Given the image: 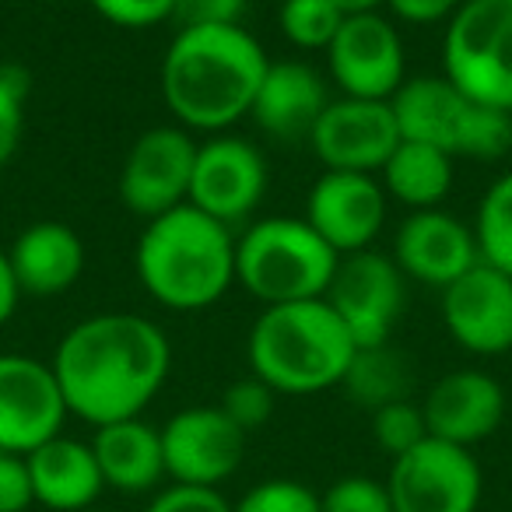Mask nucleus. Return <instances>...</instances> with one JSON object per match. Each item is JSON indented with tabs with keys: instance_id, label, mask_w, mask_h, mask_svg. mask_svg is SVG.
<instances>
[{
	"instance_id": "21",
	"label": "nucleus",
	"mask_w": 512,
	"mask_h": 512,
	"mask_svg": "<svg viewBox=\"0 0 512 512\" xmlns=\"http://www.w3.org/2000/svg\"><path fill=\"white\" fill-rule=\"evenodd\" d=\"M8 260L22 295L53 299L71 292L88 267V246L67 221H32L8 246Z\"/></svg>"
},
{
	"instance_id": "13",
	"label": "nucleus",
	"mask_w": 512,
	"mask_h": 512,
	"mask_svg": "<svg viewBox=\"0 0 512 512\" xmlns=\"http://www.w3.org/2000/svg\"><path fill=\"white\" fill-rule=\"evenodd\" d=\"M71 418L57 372L43 358L4 351L0 355V449L29 456L43 442L64 435Z\"/></svg>"
},
{
	"instance_id": "38",
	"label": "nucleus",
	"mask_w": 512,
	"mask_h": 512,
	"mask_svg": "<svg viewBox=\"0 0 512 512\" xmlns=\"http://www.w3.org/2000/svg\"><path fill=\"white\" fill-rule=\"evenodd\" d=\"M22 288L15 281V271H11V260H8V249L0 246V330L8 327L11 316L18 313V302H22Z\"/></svg>"
},
{
	"instance_id": "41",
	"label": "nucleus",
	"mask_w": 512,
	"mask_h": 512,
	"mask_svg": "<svg viewBox=\"0 0 512 512\" xmlns=\"http://www.w3.org/2000/svg\"><path fill=\"white\" fill-rule=\"evenodd\" d=\"M509 120H512V113H509Z\"/></svg>"
},
{
	"instance_id": "15",
	"label": "nucleus",
	"mask_w": 512,
	"mask_h": 512,
	"mask_svg": "<svg viewBox=\"0 0 512 512\" xmlns=\"http://www.w3.org/2000/svg\"><path fill=\"white\" fill-rule=\"evenodd\" d=\"M404 141L390 102L334 95L309 134L316 162L327 172H369L379 176L393 148Z\"/></svg>"
},
{
	"instance_id": "8",
	"label": "nucleus",
	"mask_w": 512,
	"mask_h": 512,
	"mask_svg": "<svg viewBox=\"0 0 512 512\" xmlns=\"http://www.w3.org/2000/svg\"><path fill=\"white\" fill-rule=\"evenodd\" d=\"M386 491L393 512H477L484 474L474 449L428 435L411 453L390 460Z\"/></svg>"
},
{
	"instance_id": "40",
	"label": "nucleus",
	"mask_w": 512,
	"mask_h": 512,
	"mask_svg": "<svg viewBox=\"0 0 512 512\" xmlns=\"http://www.w3.org/2000/svg\"><path fill=\"white\" fill-rule=\"evenodd\" d=\"M85 512H102V509H85Z\"/></svg>"
},
{
	"instance_id": "10",
	"label": "nucleus",
	"mask_w": 512,
	"mask_h": 512,
	"mask_svg": "<svg viewBox=\"0 0 512 512\" xmlns=\"http://www.w3.org/2000/svg\"><path fill=\"white\" fill-rule=\"evenodd\" d=\"M197 137L179 123H158L134 137L120 165L116 190L134 218L151 221L190 200Z\"/></svg>"
},
{
	"instance_id": "22",
	"label": "nucleus",
	"mask_w": 512,
	"mask_h": 512,
	"mask_svg": "<svg viewBox=\"0 0 512 512\" xmlns=\"http://www.w3.org/2000/svg\"><path fill=\"white\" fill-rule=\"evenodd\" d=\"M32 474V495L50 512H85L95 509L99 495L106 491L99 460L92 442L57 435L25 456Z\"/></svg>"
},
{
	"instance_id": "24",
	"label": "nucleus",
	"mask_w": 512,
	"mask_h": 512,
	"mask_svg": "<svg viewBox=\"0 0 512 512\" xmlns=\"http://www.w3.org/2000/svg\"><path fill=\"white\" fill-rule=\"evenodd\" d=\"M386 197L407 211L442 207L456 183V158L421 141H400L379 169Z\"/></svg>"
},
{
	"instance_id": "29",
	"label": "nucleus",
	"mask_w": 512,
	"mask_h": 512,
	"mask_svg": "<svg viewBox=\"0 0 512 512\" xmlns=\"http://www.w3.org/2000/svg\"><path fill=\"white\" fill-rule=\"evenodd\" d=\"M29 92H32V74L25 67L0 64V169L22 148Z\"/></svg>"
},
{
	"instance_id": "34",
	"label": "nucleus",
	"mask_w": 512,
	"mask_h": 512,
	"mask_svg": "<svg viewBox=\"0 0 512 512\" xmlns=\"http://www.w3.org/2000/svg\"><path fill=\"white\" fill-rule=\"evenodd\" d=\"M144 512H235L221 488H190V484H169L155 491Z\"/></svg>"
},
{
	"instance_id": "5",
	"label": "nucleus",
	"mask_w": 512,
	"mask_h": 512,
	"mask_svg": "<svg viewBox=\"0 0 512 512\" xmlns=\"http://www.w3.org/2000/svg\"><path fill=\"white\" fill-rule=\"evenodd\" d=\"M341 253L302 214H271L235 235V285L260 306L327 299Z\"/></svg>"
},
{
	"instance_id": "35",
	"label": "nucleus",
	"mask_w": 512,
	"mask_h": 512,
	"mask_svg": "<svg viewBox=\"0 0 512 512\" xmlns=\"http://www.w3.org/2000/svg\"><path fill=\"white\" fill-rule=\"evenodd\" d=\"M29 505H36L29 463L25 456L0 449V512H25Z\"/></svg>"
},
{
	"instance_id": "33",
	"label": "nucleus",
	"mask_w": 512,
	"mask_h": 512,
	"mask_svg": "<svg viewBox=\"0 0 512 512\" xmlns=\"http://www.w3.org/2000/svg\"><path fill=\"white\" fill-rule=\"evenodd\" d=\"M92 8L109 25L127 32L158 29L176 18V0H92Z\"/></svg>"
},
{
	"instance_id": "11",
	"label": "nucleus",
	"mask_w": 512,
	"mask_h": 512,
	"mask_svg": "<svg viewBox=\"0 0 512 512\" xmlns=\"http://www.w3.org/2000/svg\"><path fill=\"white\" fill-rule=\"evenodd\" d=\"M267 183H271V172H267L264 151L246 137L214 134L197 141L186 204L235 232L239 225L253 221L256 207L267 197Z\"/></svg>"
},
{
	"instance_id": "4",
	"label": "nucleus",
	"mask_w": 512,
	"mask_h": 512,
	"mask_svg": "<svg viewBox=\"0 0 512 512\" xmlns=\"http://www.w3.org/2000/svg\"><path fill=\"white\" fill-rule=\"evenodd\" d=\"M358 344L327 299L264 306L246 337V362L278 397H313L344 383Z\"/></svg>"
},
{
	"instance_id": "26",
	"label": "nucleus",
	"mask_w": 512,
	"mask_h": 512,
	"mask_svg": "<svg viewBox=\"0 0 512 512\" xmlns=\"http://www.w3.org/2000/svg\"><path fill=\"white\" fill-rule=\"evenodd\" d=\"M470 228H474L481 264L512 278V169L491 179V186L481 193Z\"/></svg>"
},
{
	"instance_id": "30",
	"label": "nucleus",
	"mask_w": 512,
	"mask_h": 512,
	"mask_svg": "<svg viewBox=\"0 0 512 512\" xmlns=\"http://www.w3.org/2000/svg\"><path fill=\"white\" fill-rule=\"evenodd\" d=\"M235 512H323L320 491L295 477H271L249 488L239 502H232Z\"/></svg>"
},
{
	"instance_id": "25",
	"label": "nucleus",
	"mask_w": 512,
	"mask_h": 512,
	"mask_svg": "<svg viewBox=\"0 0 512 512\" xmlns=\"http://www.w3.org/2000/svg\"><path fill=\"white\" fill-rule=\"evenodd\" d=\"M411 362L400 348L390 344H376V348H358L351 358L348 372H344V390L365 411H376L393 400L411 397Z\"/></svg>"
},
{
	"instance_id": "20",
	"label": "nucleus",
	"mask_w": 512,
	"mask_h": 512,
	"mask_svg": "<svg viewBox=\"0 0 512 512\" xmlns=\"http://www.w3.org/2000/svg\"><path fill=\"white\" fill-rule=\"evenodd\" d=\"M334 99L327 78L306 60H271L260 92L249 109V120L264 130L271 141H309L316 120Z\"/></svg>"
},
{
	"instance_id": "16",
	"label": "nucleus",
	"mask_w": 512,
	"mask_h": 512,
	"mask_svg": "<svg viewBox=\"0 0 512 512\" xmlns=\"http://www.w3.org/2000/svg\"><path fill=\"white\" fill-rule=\"evenodd\" d=\"M439 316L449 341L477 358L512 351V278L488 264H474L442 288Z\"/></svg>"
},
{
	"instance_id": "39",
	"label": "nucleus",
	"mask_w": 512,
	"mask_h": 512,
	"mask_svg": "<svg viewBox=\"0 0 512 512\" xmlns=\"http://www.w3.org/2000/svg\"><path fill=\"white\" fill-rule=\"evenodd\" d=\"M334 4L344 11V15H362V11H379V8H383V0H334Z\"/></svg>"
},
{
	"instance_id": "14",
	"label": "nucleus",
	"mask_w": 512,
	"mask_h": 512,
	"mask_svg": "<svg viewBox=\"0 0 512 512\" xmlns=\"http://www.w3.org/2000/svg\"><path fill=\"white\" fill-rule=\"evenodd\" d=\"M165 477L190 488H221L246 456V432L218 404L176 411L162 425Z\"/></svg>"
},
{
	"instance_id": "19",
	"label": "nucleus",
	"mask_w": 512,
	"mask_h": 512,
	"mask_svg": "<svg viewBox=\"0 0 512 512\" xmlns=\"http://www.w3.org/2000/svg\"><path fill=\"white\" fill-rule=\"evenodd\" d=\"M421 411H425V425L432 439L474 449L502 428L509 397L491 372L453 369L428 386Z\"/></svg>"
},
{
	"instance_id": "2",
	"label": "nucleus",
	"mask_w": 512,
	"mask_h": 512,
	"mask_svg": "<svg viewBox=\"0 0 512 512\" xmlns=\"http://www.w3.org/2000/svg\"><path fill=\"white\" fill-rule=\"evenodd\" d=\"M271 57L246 25H183L165 46L158 92L172 123L193 137L246 120Z\"/></svg>"
},
{
	"instance_id": "18",
	"label": "nucleus",
	"mask_w": 512,
	"mask_h": 512,
	"mask_svg": "<svg viewBox=\"0 0 512 512\" xmlns=\"http://www.w3.org/2000/svg\"><path fill=\"white\" fill-rule=\"evenodd\" d=\"M390 256L407 281L435 288V292L449 288L470 267L481 264L470 221H463L460 214L446 211V207L407 211V218L400 221L397 235H393Z\"/></svg>"
},
{
	"instance_id": "1",
	"label": "nucleus",
	"mask_w": 512,
	"mask_h": 512,
	"mask_svg": "<svg viewBox=\"0 0 512 512\" xmlns=\"http://www.w3.org/2000/svg\"><path fill=\"white\" fill-rule=\"evenodd\" d=\"M50 365L67 411L99 428L144 418L172 372V344L141 313H95L60 337Z\"/></svg>"
},
{
	"instance_id": "12",
	"label": "nucleus",
	"mask_w": 512,
	"mask_h": 512,
	"mask_svg": "<svg viewBox=\"0 0 512 512\" xmlns=\"http://www.w3.org/2000/svg\"><path fill=\"white\" fill-rule=\"evenodd\" d=\"M327 302L351 330L358 348L390 344L407 306V278L390 253L362 249V253L341 256Z\"/></svg>"
},
{
	"instance_id": "32",
	"label": "nucleus",
	"mask_w": 512,
	"mask_h": 512,
	"mask_svg": "<svg viewBox=\"0 0 512 512\" xmlns=\"http://www.w3.org/2000/svg\"><path fill=\"white\" fill-rule=\"evenodd\" d=\"M320 505L323 512H393L386 481H376V477L365 474L337 477L320 495Z\"/></svg>"
},
{
	"instance_id": "37",
	"label": "nucleus",
	"mask_w": 512,
	"mask_h": 512,
	"mask_svg": "<svg viewBox=\"0 0 512 512\" xmlns=\"http://www.w3.org/2000/svg\"><path fill=\"white\" fill-rule=\"evenodd\" d=\"M463 0H383L386 15L404 25H446Z\"/></svg>"
},
{
	"instance_id": "17",
	"label": "nucleus",
	"mask_w": 512,
	"mask_h": 512,
	"mask_svg": "<svg viewBox=\"0 0 512 512\" xmlns=\"http://www.w3.org/2000/svg\"><path fill=\"white\" fill-rule=\"evenodd\" d=\"M390 197H386L379 176L369 172H320L306 193V214L302 218L323 235L330 249L341 256L372 249L386 225Z\"/></svg>"
},
{
	"instance_id": "3",
	"label": "nucleus",
	"mask_w": 512,
	"mask_h": 512,
	"mask_svg": "<svg viewBox=\"0 0 512 512\" xmlns=\"http://www.w3.org/2000/svg\"><path fill=\"white\" fill-rule=\"evenodd\" d=\"M134 274L169 313H204L235 285V232L193 204L165 211L137 235Z\"/></svg>"
},
{
	"instance_id": "28",
	"label": "nucleus",
	"mask_w": 512,
	"mask_h": 512,
	"mask_svg": "<svg viewBox=\"0 0 512 512\" xmlns=\"http://www.w3.org/2000/svg\"><path fill=\"white\" fill-rule=\"evenodd\" d=\"M372 439L383 449L390 460L411 453L414 446L428 439V425H425V411L421 404L407 400H393V404H383L372 411Z\"/></svg>"
},
{
	"instance_id": "23",
	"label": "nucleus",
	"mask_w": 512,
	"mask_h": 512,
	"mask_svg": "<svg viewBox=\"0 0 512 512\" xmlns=\"http://www.w3.org/2000/svg\"><path fill=\"white\" fill-rule=\"evenodd\" d=\"M92 453L106 488H116L120 495H148L165 481L162 428L144 418L99 425L92 435Z\"/></svg>"
},
{
	"instance_id": "31",
	"label": "nucleus",
	"mask_w": 512,
	"mask_h": 512,
	"mask_svg": "<svg viewBox=\"0 0 512 512\" xmlns=\"http://www.w3.org/2000/svg\"><path fill=\"white\" fill-rule=\"evenodd\" d=\"M274 404H278V393H274L264 379H256L253 372L235 379V383H228L218 400L221 411H225L246 435L256 432V428H264L267 421H271Z\"/></svg>"
},
{
	"instance_id": "7",
	"label": "nucleus",
	"mask_w": 512,
	"mask_h": 512,
	"mask_svg": "<svg viewBox=\"0 0 512 512\" xmlns=\"http://www.w3.org/2000/svg\"><path fill=\"white\" fill-rule=\"evenodd\" d=\"M442 74L470 99L512 113V0H463L442 32Z\"/></svg>"
},
{
	"instance_id": "36",
	"label": "nucleus",
	"mask_w": 512,
	"mask_h": 512,
	"mask_svg": "<svg viewBox=\"0 0 512 512\" xmlns=\"http://www.w3.org/2000/svg\"><path fill=\"white\" fill-rule=\"evenodd\" d=\"M249 0H176L179 29L183 25H242Z\"/></svg>"
},
{
	"instance_id": "27",
	"label": "nucleus",
	"mask_w": 512,
	"mask_h": 512,
	"mask_svg": "<svg viewBox=\"0 0 512 512\" xmlns=\"http://www.w3.org/2000/svg\"><path fill=\"white\" fill-rule=\"evenodd\" d=\"M341 22L344 11L334 0H281L278 4V32L295 50L327 53Z\"/></svg>"
},
{
	"instance_id": "9",
	"label": "nucleus",
	"mask_w": 512,
	"mask_h": 512,
	"mask_svg": "<svg viewBox=\"0 0 512 512\" xmlns=\"http://www.w3.org/2000/svg\"><path fill=\"white\" fill-rule=\"evenodd\" d=\"M323 57H327V81H334L337 95L351 99L390 102L407 81L404 36L383 11L344 15Z\"/></svg>"
},
{
	"instance_id": "6",
	"label": "nucleus",
	"mask_w": 512,
	"mask_h": 512,
	"mask_svg": "<svg viewBox=\"0 0 512 512\" xmlns=\"http://www.w3.org/2000/svg\"><path fill=\"white\" fill-rule=\"evenodd\" d=\"M404 141H421L453 158H495L512 151V120L456 88L446 74H414L390 99Z\"/></svg>"
}]
</instances>
